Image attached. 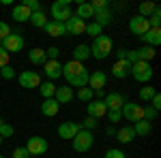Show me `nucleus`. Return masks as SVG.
Here are the masks:
<instances>
[{
    "label": "nucleus",
    "mask_w": 161,
    "mask_h": 158,
    "mask_svg": "<svg viewBox=\"0 0 161 158\" xmlns=\"http://www.w3.org/2000/svg\"><path fill=\"white\" fill-rule=\"evenodd\" d=\"M88 47H90V58L105 60V58L112 54V49H114V43H112V38L108 37V34H101V37H97L95 43L88 45Z\"/></svg>",
    "instance_id": "obj_1"
},
{
    "label": "nucleus",
    "mask_w": 161,
    "mask_h": 158,
    "mask_svg": "<svg viewBox=\"0 0 161 158\" xmlns=\"http://www.w3.org/2000/svg\"><path fill=\"white\" fill-rule=\"evenodd\" d=\"M50 13H52V17H54V22L64 24L67 19H71V17H73V11H71V0H56V2L50 7Z\"/></svg>",
    "instance_id": "obj_2"
},
{
    "label": "nucleus",
    "mask_w": 161,
    "mask_h": 158,
    "mask_svg": "<svg viewBox=\"0 0 161 158\" xmlns=\"http://www.w3.org/2000/svg\"><path fill=\"white\" fill-rule=\"evenodd\" d=\"M131 75H133V79L140 81V84H148L150 79H153V66H150V62H136V64H131Z\"/></svg>",
    "instance_id": "obj_3"
},
{
    "label": "nucleus",
    "mask_w": 161,
    "mask_h": 158,
    "mask_svg": "<svg viewBox=\"0 0 161 158\" xmlns=\"http://www.w3.org/2000/svg\"><path fill=\"white\" fill-rule=\"evenodd\" d=\"M71 141H73V150H75V152L84 154V152H88V150L92 147V141H95V137H92V133H90V130H84V128H80V133L75 135Z\"/></svg>",
    "instance_id": "obj_4"
},
{
    "label": "nucleus",
    "mask_w": 161,
    "mask_h": 158,
    "mask_svg": "<svg viewBox=\"0 0 161 158\" xmlns=\"http://www.w3.org/2000/svg\"><path fill=\"white\" fill-rule=\"evenodd\" d=\"M120 115H123V120H131L136 124L137 120H144V107L137 103H125L120 107Z\"/></svg>",
    "instance_id": "obj_5"
},
{
    "label": "nucleus",
    "mask_w": 161,
    "mask_h": 158,
    "mask_svg": "<svg viewBox=\"0 0 161 158\" xmlns=\"http://www.w3.org/2000/svg\"><path fill=\"white\" fill-rule=\"evenodd\" d=\"M0 47L4 49L7 54H15V51H22L24 49V37L19 32H11L7 38H2Z\"/></svg>",
    "instance_id": "obj_6"
},
{
    "label": "nucleus",
    "mask_w": 161,
    "mask_h": 158,
    "mask_svg": "<svg viewBox=\"0 0 161 158\" xmlns=\"http://www.w3.org/2000/svg\"><path fill=\"white\" fill-rule=\"evenodd\" d=\"M24 147L28 150V156H41V154L47 152L50 143L45 141V137H30L28 143H26Z\"/></svg>",
    "instance_id": "obj_7"
},
{
    "label": "nucleus",
    "mask_w": 161,
    "mask_h": 158,
    "mask_svg": "<svg viewBox=\"0 0 161 158\" xmlns=\"http://www.w3.org/2000/svg\"><path fill=\"white\" fill-rule=\"evenodd\" d=\"M86 69H84V64L82 62H75V60H71V62H67V64H62V77L67 79V84L71 85V81L73 79H77L80 75L84 73Z\"/></svg>",
    "instance_id": "obj_8"
},
{
    "label": "nucleus",
    "mask_w": 161,
    "mask_h": 158,
    "mask_svg": "<svg viewBox=\"0 0 161 158\" xmlns=\"http://www.w3.org/2000/svg\"><path fill=\"white\" fill-rule=\"evenodd\" d=\"M17 81H19V85L26 88V90H37L39 85H41V77H39V73H35V71H24V73L17 75Z\"/></svg>",
    "instance_id": "obj_9"
},
{
    "label": "nucleus",
    "mask_w": 161,
    "mask_h": 158,
    "mask_svg": "<svg viewBox=\"0 0 161 158\" xmlns=\"http://www.w3.org/2000/svg\"><path fill=\"white\" fill-rule=\"evenodd\" d=\"M129 30H131L133 34H137V37L146 34V32L150 30L148 19H146V17H140V15H136V17H131V19H129Z\"/></svg>",
    "instance_id": "obj_10"
},
{
    "label": "nucleus",
    "mask_w": 161,
    "mask_h": 158,
    "mask_svg": "<svg viewBox=\"0 0 161 158\" xmlns=\"http://www.w3.org/2000/svg\"><path fill=\"white\" fill-rule=\"evenodd\" d=\"M103 103H105L108 111H120V107L127 103V98H125L120 92H110V94H105Z\"/></svg>",
    "instance_id": "obj_11"
},
{
    "label": "nucleus",
    "mask_w": 161,
    "mask_h": 158,
    "mask_svg": "<svg viewBox=\"0 0 161 158\" xmlns=\"http://www.w3.org/2000/svg\"><path fill=\"white\" fill-rule=\"evenodd\" d=\"M86 113L88 118H95V120H99V118H105V113H108V107H105V103L103 100H90L86 105Z\"/></svg>",
    "instance_id": "obj_12"
},
{
    "label": "nucleus",
    "mask_w": 161,
    "mask_h": 158,
    "mask_svg": "<svg viewBox=\"0 0 161 158\" xmlns=\"http://www.w3.org/2000/svg\"><path fill=\"white\" fill-rule=\"evenodd\" d=\"M64 30H67L69 37H73V34H84V32H86V22H84V19H77V17H71V19L64 22Z\"/></svg>",
    "instance_id": "obj_13"
},
{
    "label": "nucleus",
    "mask_w": 161,
    "mask_h": 158,
    "mask_svg": "<svg viewBox=\"0 0 161 158\" xmlns=\"http://www.w3.org/2000/svg\"><path fill=\"white\" fill-rule=\"evenodd\" d=\"M108 84V75L103 71H92L88 75V88L95 92V90H103V85Z\"/></svg>",
    "instance_id": "obj_14"
},
{
    "label": "nucleus",
    "mask_w": 161,
    "mask_h": 158,
    "mask_svg": "<svg viewBox=\"0 0 161 158\" xmlns=\"http://www.w3.org/2000/svg\"><path fill=\"white\" fill-rule=\"evenodd\" d=\"M80 133V124L77 122H62L58 126V137L60 139H73Z\"/></svg>",
    "instance_id": "obj_15"
},
{
    "label": "nucleus",
    "mask_w": 161,
    "mask_h": 158,
    "mask_svg": "<svg viewBox=\"0 0 161 158\" xmlns=\"http://www.w3.org/2000/svg\"><path fill=\"white\" fill-rule=\"evenodd\" d=\"M43 66H45V77H47V81H54V79L62 77V64L58 60H47Z\"/></svg>",
    "instance_id": "obj_16"
},
{
    "label": "nucleus",
    "mask_w": 161,
    "mask_h": 158,
    "mask_svg": "<svg viewBox=\"0 0 161 158\" xmlns=\"http://www.w3.org/2000/svg\"><path fill=\"white\" fill-rule=\"evenodd\" d=\"M92 17H95V24H99L101 28H105V26H110V24H112V19H114V13H112L110 7H105V9H97Z\"/></svg>",
    "instance_id": "obj_17"
},
{
    "label": "nucleus",
    "mask_w": 161,
    "mask_h": 158,
    "mask_svg": "<svg viewBox=\"0 0 161 158\" xmlns=\"http://www.w3.org/2000/svg\"><path fill=\"white\" fill-rule=\"evenodd\" d=\"M112 75L116 77V79H125V77H129L131 75V64L127 60H116L114 62V66H112Z\"/></svg>",
    "instance_id": "obj_18"
},
{
    "label": "nucleus",
    "mask_w": 161,
    "mask_h": 158,
    "mask_svg": "<svg viewBox=\"0 0 161 158\" xmlns=\"http://www.w3.org/2000/svg\"><path fill=\"white\" fill-rule=\"evenodd\" d=\"M71 98H73V88H71V85H60V88H56V94H54V100H56L58 105H64V103H71Z\"/></svg>",
    "instance_id": "obj_19"
},
{
    "label": "nucleus",
    "mask_w": 161,
    "mask_h": 158,
    "mask_svg": "<svg viewBox=\"0 0 161 158\" xmlns=\"http://www.w3.org/2000/svg\"><path fill=\"white\" fill-rule=\"evenodd\" d=\"M140 38H142L148 47L155 49L157 45H161V28H150L148 32H146V34H142Z\"/></svg>",
    "instance_id": "obj_20"
},
{
    "label": "nucleus",
    "mask_w": 161,
    "mask_h": 158,
    "mask_svg": "<svg viewBox=\"0 0 161 158\" xmlns=\"http://www.w3.org/2000/svg\"><path fill=\"white\" fill-rule=\"evenodd\" d=\"M58 111H60V105H58L54 98H45V100L41 103V113H43V115H47V118L58 115Z\"/></svg>",
    "instance_id": "obj_21"
},
{
    "label": "nucleus",
    "mask_w": 161,
    "mask_h": 158,
    "mask_svg": "<svg viewBox=\"0 0 161 158\" xmlns=\"http://www.w3.org/2000/svg\"><path fill=\"white\" fill-rule=\"evenodd\" d=\"M92 15H95V9L90 7V2H80V4H77V9H75V13H73V17L84 19V22H86L88 17H92Z\"/></svg>",
    "instance_id": "obj_22"
},
{
    "label": "nucleus",
    "mask_w": 161,
    "mask_h": 158,
    "mask_svg": "<svg viewBox=\"0 0 161 158\" xmlns=\"http://www.w3.org/2000/svg\"><path fill=\"white\" fill-rule=\"evenodd\" d=\"M28 58H30V62L35 64V66H43L45 62H47V56H45V49L41 47H35L28 51Z\"/></svg>",
    "instance_id": "obj_23"
},
{
    "label": "nucleus",
    "mask_w": 161,
    "mask_h": 158,
    "mask_svg": "<svg viewBox=\"0 0 161 158\" xmlns=\"http://www.w3.org/2000/svg\"><path fill=\"white\" fill-rule=\"evenodd\" d=\"M43 30L50 34V37H62V34H67V30H64V24H60V22H47V24L43 26Z\"/></svg>",
    "instance_id": "obj_24"
},
{
    "label": "nucleus",
    "mask_w": 161,
    "mask_h": 158,
    "mask_svg": "<svg viewBox=\"0 0 161 158\" xmlns=\"http://www.w3.org/2000/svg\"><path fill=\"white\" fill-rule=\"evenodd\" d=\"M116 139H118L120 143H131V141L136 139L133 126H123V128H118V130H116Z\"/></svg>",
    "instance_id": "obj_25"
},
{
    "label": "nucleus",
    "mask_w": 161,
    "mask_h": 158,
    "mask_svg": "<svg viewBox=\"0 0 161 158\" xmlns=\"http://www.w3.org/2000/svg\"><path fill=\"white\" fill-rule=\"evenodd\" d=\"M150 130H153V124H150L148 120H137L136 124H133V133H136V137H148Z\"/></svg>",
    "instance_id": "obj_26"
},
{
    "label": "nucleus",
    "mask_w": 161,
    "mask_h": 158,
    "mask_svg": "<svg viewBox=\"0 0 161 158\" xmlns=\"http://www.w3.org/2000/svg\"><path fill=\"white\" fill-rule=\"evenodd\" d=\"M88 58H90V47L84 45V43H80V45L73 49V60L84 64V60H88Z\"/></svg>",
    "instance_id": "obj_27"
},
{
    "label": "nucleus",
    "mask_w": 161,
    "mask_h": 158,
    "mask_svg": "<svg viewBox=\"0 0 161 158\" xmlns=\"http://www.w3.org/2000/svg\"><path fill=\"white\" fill-rule=\"evenodd\" d=\"M11 15H13L15 22H28V19H30V11L26 9L24 4H15L13 11H11Z\"/></svg>",
    "instance_id": "obj_28"
},
{
    "label": "nucleus",
    "mask_w": 161,
    "mask_h": 158,
    "mask_svg": "<svg viewBox=\"0 0 161 158\" xmlns=\"http://www.w3.org/2000/svg\"><path fill=\"white\" fill-rule=\"evenodd\" d=\"M56 88H58V85H54V81H41V85H39L37 90L41 92V96H43V100H45V98H54Z\"/></svg>",
    "instance_id": "obj_29"
},
{
    "label": "nucleus",
    "mask_w": 161,
    "mask_h": 158,
    "mask_svg": "<svg viewBox=\"0 0 161 158\" xmlns=\"http://www.w3.org/2000/svg\"><path fill=\"white\" fill-rule=\"evenodd\" d=\"M73 96L77 98V100H82V103H90V100L95 98V92L86 85V88H77V92H73Z\"/></svg>",
    "instance_id": "obj_30"
},
{
    "label": "nucleus",
    "mask_w": 161,
    "mask_h": 158,
    "mask_svg": "<svg viewBox=\"0 0 161 158\" xmlns=\"http://www.w3.org/2000/svg\"><path fill=\"white\" fill-rule=\"evenodd\" d=\"M137 51V60H142V62H150L153 58H155V49L153 47H148V45H144V47H140V49H136Z\"/></svg>",
    "instance_id": "obj_31"
},
{
    "label": "nucleus",
    "mask_w": 161,
    "mask_h": 158,
    "mask_svg": "<svg viewBox=\"0 0 161 158\" xmlns=\"http://www.w3.org/2000/svg\"><path fill=\"white\" fill-rule=\"evenodd\" d=\"M28 22L35 26V28H43V26L47 24V19H45V13H43V11L30 13V19H28Z\"/></svg>",
    "instance_id": "obj_32"
},
{
    "label": "nucleus",
    "mask_w": 161,
    "mask_h": 158,
    "mask_svg": "<svg viewBox=\"0 0 161 158\" xmlns=\"http://www.w3.org/2000/svg\"><path fill=\"white\" fill-rule=\"evenodd\" d=\"M155 9H157V4H155V2H142L137 11H140V17H146V19H148Z\"/></svg>",
    "instance_id": "obj_33"
},
{
    "label": "nucleus",
    "mask_w": 161,
    "mask_h": 158,
    "mask_svg": "<svg viewBox=\"0 0 161 158\" xmlns=\"http://www.w3.org/2000/svg\"><path fill=\"white\" fill-rule=\"evenodd\" d=\"M84 34L97 38V37H101V34H103V28H101L99 24H95V22H90V24H86V32H84Z\"/></svg>",
    "instance_id": "obj_34"
},
{
    "label": "nucleus",
    "mask_w": 161,
    "mask_h": 158,
    "mask_svg": "<svg viewBox=\"0 0 161 158\" xmlns=\"http://www.w3.org/2000/svg\"><path fill=\"white\" fill-rule=\"evenodd\" d=\"M157 94V90L153 88V85H144L142 90H140V98L144 100V103H150V98Z\"/></svg>",
    "instance_id": "obj_35"
},
{
    "label": "nucleus",
    "mask_w": 161,
    "mask_h": 158,
    "mask_svg": "<svg viewBox=\"0 0 161 158\" xmlns=\"http://www.w3.org/2000/svg\"><path fill=\"white\" fill-rule=\"evenodd\" d=\"M148 26L150 28H161V11H159V7L153 11V15L148 17Z\"/></svg>",
    "instance_id": "obj_36"
},
{
    "label": "nucleus",
    "mask_w": 161,
    "mask_h": 158,
    "mask_svg": "<svg viewBox=\"0 0 161 158\" xmlns=\"http://www.w3.org/2000/svg\"><path fill=\"white\" fill-rule=\"evenodd\" d=\"M88 71H84V73L80 75V77H77V79H73V81H71V85H77V88H86L88 85Z\"/></svg>",
    "instance_id": "obj_37"
},
{
    "label": "nucleus",
    "mask_w": 161,
    "mask_h": 158,
    "mask_svg": "<svg viewBox=\"0 0 161 158\" xmlns=\"http://www.w3.org/2000/svg\"><path fill=\"white\" fill-rule=\"evenodd\" d=\"M0 77H2V79H13V77H15V69H13L11 64L4 66V69H0Z\"/></svg>",
    "instance_id": "obj_38"
},
{
    "label": "nucleus",
    "mask_w": 161,
    "mask_h": 158,
    "mask_svg": "<svg viewBox=\"0 0 161 158\" xmlns=\"http://www.w3.org/2000/svg\"><path fill=\"white\" fill-rule=\"evenodd\" d=\"M11 64V54H7L4 49L0 47V69H4V66H9Z\"/></svg>",
    "instance_id": "obj_39"
},
{
    "label": "nucleus",
    "mask_w": 161,
    "mask_h": 158,
    "mask_svg": "<svg viewBox=\"0 0 161 158\" xmlns=\"http://www.w3.org/2000/svg\"><path fill=\"white\" fill-rule=\"evenodd\" d=\"M80 128H84V130H92V128H97V120H95V118H86V120L80 124Z\"/></svg>",
    "instance_id": "obj_40"
},
{
    "label": "nucleus",
    "mask_w": 161,
    "mask_h": 158,
    "mask_svg": "<svg viewBox=\"0 0 161 158\" xmlns=\"http://www.w3.org/2000/svg\"><path fill=\"white\" fill-rule=\"evenodd\" d=\"M157 113H159V111L157 109H153V107H150V105H146V107H144V120H155V118H157Z\"/></svg>",
    "instance_id": "obj_41"
},
{
    "label": "nucleus",
    "mask_w": 161,
    "mask_h": 158,
    "mask_svg": "<svg viewBox=\"0 0 161 158\" xmlns=\"http://www.w3.org/2000/svg\"><path fill=\"white\" fill-rule=\"evenodd\" d=\"M45 56H47V60H58L60 49H58V47H47V49H45Z\"/></svg>",
    "instance_id": "obj_42"
},
{
    "label": "nucleus",
    "mask_w": 161,
    "mask_h": 158,
    "mask_svg": "<svg viewBox=\"0 0 161 158\" xmlns=\"http://www.w3.org/2000/svg\"><path fill=\"white\" fill-rule=\"evenodd\" d=\"M9 34H11V26L7 24V22H0V41L7 38Z\"/></svg>",
    "instance_id": "obj_43"
},
{
    "label": "nucleus",
    "mask_w": 161,
    "mask_h": 158,
    "mask_svg": "<svg viewBox=\"0 0 161 158\" xmlns=\"http://www.w3.org/2000/svg\"><path fill=\"white\" fill-rule=\"evenodd\" d=\"M11 158H28V150L26 147H15L11 152Z\"/></svg>",
    "instance_id": "obj_44"
},
{
    "label": "nucleus",
    "mask_w": 161,
    "mask_h": 158,
    "mask_svg": "<svg viewBox=\"0 0 161 158\" xmlns=\"http://www.w3.org/2000/svg\"><path fill=\"white\" fill-rule=\"evenodd\" d=\"M105 158H125V152L123 150H116V147H112L105 152Z\"/></svg>",
    "instance_id": "obj_45"
},
{
    "label": "nucleus",
    "mask_w": 161,
    "mask_h": 158,
    "mask_svg": "<svg viewBox=\"0 0 161 158\" xmlns=\"http://www.w3.org/2000/svg\"><path fill=\"white\" fill-rule=\"evenodd\" d=\"M105 118L112 122V124H116V122H120L123 120V115H120V111H108L105 113Z\"/></svg>",
    "instance_id": "obj_46"
},
{
    "label": "nucleus",
    "mask_w": 161,
    "mask_h": 158,
    "mask_svg": "<svg viewBox=\"0 0 161 158\" xmlns=\"http://www.w3.org/2000/svg\"><path fill=\"white\" fill-rule=\"evenodd\" d=\"M0 137L4 139V137H13V126L11 124H2L0 126Z\"/></svg>",
    "instance_id": "obj_47"
},
{
    "label": "nucleus",
    "mask_w": 161,
    "mask_h": 158,
    "mask_svg": "<svg viewBox=\"0 0 161 158\" xmlns=\"http://www.w3.org/2000/svg\"><path fill=\"white\" fill-rule=\"evenodd\" d=\"M148 105H150V107H153V109H157V111L161 109V94H159V92H157L155 96L150 98V103H148Z\"/></svg>",
    "instance_id": "obj_48"
},
{
    "label": "nucleus",
    "mask_w": 161,
    "mask_h": 158,
    "mask_svg": "<svg viewBox=\"0 0 161 158\" xmlns=\"http://www.w3.org/2000/svg\"><path fill=\"white\" fill-rule=\"evenodd\" d=\"M90 7L97 11V9H105V7H110V2H108V0H92V2H90Z\"/></svg>",
    "instance_id": "obj_49"
},
{
    "label": "nucleus",
    "mask_w": 161,
    "mask_h": 158,
    "mask_svg": "<svg viewBox=\"0 0 161 158\" xmlns=\"http://www.w3.org/2000/svg\"><path fill=\"white\" fill-rule=\"evenodd\" d=\"M116 58H118V60H125V58H127V49H116Z\"/></svg>",
    "instance_id": "obj_50"
},
{
    "label": "nucleus",
    "mask_w": 161,
    "mask_h": 158,
    "mask_svg": "<svg viewBox=\"0 0 161 158\" xmlns=\"http://www.w3.org/2000/svg\"><path fill=\"white\" fill-rule=\"evenodd\" d=\"M108 135H114V137H116V128H114V126H108Z\"/></svg>",
    "instance_id": "obj_51"
},
{
    "label": "nucleus",
    "mask_w": 161,
    "mask_h": 158,
    "mask_svg": "<svg viewBox=\"0 0 161 158\" xmlns=\"http://www.w3.org/2000/svg\"><path fill=\"white\" fill-rule=\"evenodd\" d=\"M0 145H2V137H0Z\"/></svg>",
    "instance_id": "obj_52"
},
{
    "label": "nucleus",
    "mask_w": 161,
    "mask_h": 158,
    "mask_svg": "<svg viewBox=\"0 0 161 158\" xmlns=\"http://www.w3.org/2000/svg\"><path fill=\"white\" fill-rule=\"evenodd\" d=\"M2 124H4V122H2V120H0V126H2Z\"/></svg>",
    "instance_id": "obj_53"
},
{
    "label": "nucleus",
    "mask_w": 161,
    "mask_h": 158,
    "mask_svg": "<svg viewBox=\"0 0 161 158\" xmlns=\"http://www.w3.org/2000/svg\"><path fill=\"white\" fill-rule=\"evenodd\" d=\"M0 158H2V156H0Z\"/></svg>",
    "instance_id": "obj_54"
}]
</instances>
